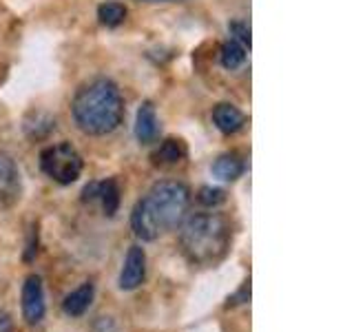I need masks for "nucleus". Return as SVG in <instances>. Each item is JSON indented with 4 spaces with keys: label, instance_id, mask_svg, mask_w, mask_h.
Returning <instances> with one entry per match:
<instances>
[{
    "label": "nucleus",
    "instance_id": "nucleus-1",
    "mask_svg": "<svg viewBox=\"0 0 354 332\" xmlns=\"http://www.w3.org/2000/svg\"><path fill=\"white\" fill-rule=\"evenodd\" d=\"M191 204L188 186L177 180H162L136 204L131 213V228L142 241L158 239L162 232L182 224Z\"/></svg>",
    "mask_w": 354,
    "mask_h": 332
},
{
    "label": "nucleus",
    "instance_id": "nucleus-2",
    "mask_svg": "<svg viewBox=\"0 0 354 332\" xmlns=\"http://www.w3.org/2000/svg\"><path fill=\"white\" fill-rule=\"evenodd\" d=\"M71 113L77 129L86 136H109L124 120V98L113 80L95 77L77 89Z\"/></svg>",
    "mask_w": 354,
    "mask_h": 332
},
{
    "label": "nucleus",
    "instance_id": "nucleus-3",
    "mask_svg": "<svg viewBox=\"0 0 354 332\" xmlns=\"http://www.w3.org/2000/svg\"><path fill=\"white\" fill-rule=\"evenodd\" d=\"M232 239L230 221L221 213H195L180 224V246L195 266H213L228 255Z\"/></svg>",
    "mask_w": 354,
    "mask_h": 332
},
{
    "label": "nucleus",
    "instance_id": "nucleus-4",
    "mask_svg": "<svg viewBox=\"0 0 354 332\" xmlns=\"http://www.w3.org/2000/svg\"><path fill=\"white\" fill-rule=\"evenodd\" d=\"M82 166V155L69 142L51 144L40 153V169L44 171V175L62 186L73 184L80 177Z\"/></svg>",
    "mask_w": 354,
    "mask_h": 332
},
{
    "label": "nucleus",
    "instance_id": "nucleus-5",
    "mask_svg": "<svg viewBox=\"0 0 354 332\" xmlns=\"http://www.w3.org/2000/svg\"><path fill=\"white\" fill-rule=\"evenodd\" d=\"M47 304H44V288L38 275H29L22 284V317L27 324L36 326L44 319Z\"/></svg>",
    "mask_w": 354,
    "mask_h": 332
},
{
    "label": "nucleus",
    "instance_id": "nucleus-6",
    "mask_svg": "<svg viewBox=\"0 0 354 332\" xmlns=\"http://www.w3.org/2000/svg\"><path fill=\"white\" fill-rule=\"evenodd\" d=\"M22 191L20 171L14 158L7 153H0V210L14 206Z\"/></svg>",
    "mask_w": 354,
    "mask_h": 332
},
{
    "label": "nucleus",
    "instance_id": "nucleus-7",
    "mask_svg": "<svg viewBox=\"0 0 354 332\" xmlns=\"http://www.w3.org/2000/svg\"><path fill=\"white\" fill-rule=\"evenodd\" d=\"M144 277H147V252L142 246H131L120 270V288L136 290L142 286Z\"/></svg>",
    "mask_w": 354,
    "mask_h": 332
},
{
    "label": "nucleus",
    "instance_id": "nucleus-8",
    "mask_svg": "<svg viewBox=\"0 0 354 332\" xmlns=\"http://www.w3.org/2000/svg\"><path fill=\"white\" fill-rule=\"evenodd\" d=\"M160 136V122H158V113H155L153 102H142V107L138 109L136 116V138L140 144H153Z\"/></svg>",
    "mask_w": 354,
    "mask_h": 332
},
{
    "label": "nucleus",
    "instance_id": "nucleus-9",
    "mask_svg": "<svg viewBox=\"0 0 354 332\" xmlns=\"http://www.w3.org/2000/svg\"><path fill=\"white\" fill-rule=\"evenodd\" d=\"M93 297H95V286L91 282H84L82 286H77L73 293H69V295L64 297V302H62L64 315H69V317H82L86 310L91 308Z\"/></svg>",
    "mask_w": 354,
    "mask_h": 332
},
{
    "label": "nucleus",
    "instance_id": "nucleus-10",
    "mask_svg": "<svg viewBox=\"0 0 354 332\" xmlns=\"http://www.w3.org/2000/svg\"><path fill=\"white\" fill-rule=\"evenodd\" d=\"M213 122L221 133H228L230 136V133H237L243 124H246V118H243V113L235 104L221 102L213 109Z\"/></svg>",
    "mask_w": 354,
    "mask_h": 332
},
{
    "label": "nucleus",
    "instance_id": "nucleus-11",
    "mask_svg": "<svg viewBox=\"0 0 354 332\" xmlns=\"http://www.w3.org/2000/svg\"><path fill=\"white\" fill-rule=\"evenodd\" d=\"M213 175L221 182H235L243 173V162L237 153H224L213 162Z\"/></svg>",
    "mask_w": 354,
    "mask_h": 332
},
{
    "label": "nucleus",
    "instance_id": "nucleus-12",
    "mask_svg": "<svg viewBox=\"0 0 354 332\" xmlns=\"http://www.w3.org/2000/svg\"><path fill=\"white\" fill-rule=\"evenodd\" d=\"M186 158V147L182 140L169 138L160 144V149L153 153V162L158 166H175Z\"/></svg>",
    "mask_w": 354,
    "mask_h": 332
},
{
    "label": "nucleus",
    "instance_id": "nucleus-13",
    "mask_svg": "<svg viewBox=\"0 0 354 332\" xmlns=\"http://www.w3.org/2000/svg\"><path fill=\"white\" fill-rule=\"evenodd\" d=\"M97 199L102 204V210L106 217H113L120 208V186L115 180L97 182Z\"/></svg>",
    "mask_w": 354,
    "mask_h": 332
},
{
    "label": "nucleus",
    "instance_id": "nucleus-14",
    "mask_svg": "<svg viewBox=\"0 0 354 332\" xmlns=\"http://www.w3.org/2000/svg\"><path fill=\"white\" fill-rule=\"evenodd\" d=\"M97 18L104 27H118L127 20V7L118 0H109L97 7Z\"/></svg>",
    "mask_w": 354,
    "mask_h": 332
},
{
    "label": "nucleus",
    "instance_id": "nucleus-15",
    "mask_svg": "<svg viewBox=\"0 0 354 332\" xmlns=\"http://www.w3.org/2000/svg\"><path fill=\"white\" fill-rule=\"evenodd\" d=\"M219 58H221V66L228 71L232 69H237L239 64H243V60H246V47H241L239 42L235 40H226L224 44H221V53H219Z\"/></svg>",
    "mask_w": 354,
    "mask_h": 332
},
{
    "label": "nucleus",
    "instance_id": "nucleus-16",
    "mask_svg": "<svg viewBox=\"0 0 354 332\" xmlns=\"http://www.w3.org/2000/svg\"><path fill=\"white\" fill-rule=\"evenodd\" d=\"M197 199H199V204L213 208V206H219L226 202V193L217 186H202L197 193Z\"/></svg>",
    "mask_w": 354,
    "mask_h": 332
},
{
    "label": "nucleus",
    "instance_id": "nucleus-17",
    "mask_svg": "<svg viewBox=\"0 0 354 332\" xmlns=\"http://www.w3.org/2000/svg\"><path fill=\"white\" fill-rule=\"evenodd\" d=\"M228 29H230L232 40L239 42L241 47H248V49H250V27L246 25V22L235 20V22H230Z\"/></svg>",
    "mask_w": 354,
    "mask_h": 332
},
{
    "label": "nucleus",
    "instance_id": "nucleus-18",
    "mask_svg": "<svg viewBox=\"0 0 354 332\" xmlns=\"http://www.w3.org/2000/svg\"><path fill=\"white\" fill-rule=\"evenodd\" d=\"M246 302H250V282H246L241 288H239V293H235L232 297H228V308H232V306H239V304H246Z\"/></svg>",
    "mask_w": 354,
    "mask_h": 332
},
{
    "label": "nucleus",
    "instance_id": "nucleus-19",
    "mask_svg": "<svg viewBox=\"0 0 354 332\" xmlns=\"http://www.w3.org/2000/svg\"><path fill=\"white\" fill-rule=\"evenodd\" d=\"M14 330V321L7 310H0V332H11Z\"/></svg>",
    "mask_w": 354,
    "mask_h": 332
},
{
    "label": "nucleus",
    "instance_id": "nucleus-20",
    "mask_svg": "<svg viewBox=\"0 0 354 332\" xmlns=\"http://www.w3.org/2000/svg\"><path fill=\"white\" fill-rule=\"evenodd\" d=\"M138 3H186V0H138Z\"/></svg>",
    "mask_w": 354,
    "mask_h": 332
}]
</instances>
